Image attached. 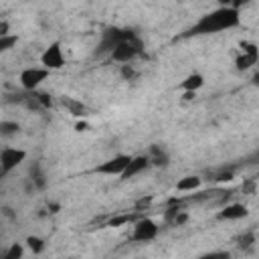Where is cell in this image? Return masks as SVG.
Wrapping results in <instances>:
<instances>
[{"instance_id":"obj_9","label":"cell","mask_w":259,"mask_h":259,"mask_svg":"<svg viewBox=\"0 0 259 259\" xmlns=\"http://www.w3.org/2000/svg\"><path fill=\"white\" fill-rule=\"evenodd\" d=\"M40 65L49 71H55V69H63L65 67V55H63V49H61V42H53L49 45L42 55H40Z\"/></svg>"},{"instance_id":"obj_12","label":"cell","mask_w":259,"mask_h":259,"mask_svg":"<svg viewBox=\"0 0 259 259\" xmlns=\"http://www.w3.org/2000/svg\"><path fill=\"white\" fill-rule=\"evenodd\" d=\"M146 156L150 158V164H152V166H168V162H170L168 152H166L162 146H158V144H152Z\"/></svg>"},{"instance_id":"obj_1","label":"cell","mask_w":259,"mask_h":259,"mask_svg":"<svg viewBox=\"0 0 259 259\" xmlns=\"http://www.w3.org/2000/svg\"><path fill=\"white\" fill-rule=\"evenodd\" d=\"M241 24V14H239V6L237 4H227V6H219L212 12H206L204 16H200L186 32L184 36H202V34H214L221 30H229Z\"/></svg>"},{"instance_id":"obj_13","label":"cell","mask_w":259,"mask_h":259,"mask_svg":"<svg viewBox=\"0 0 259 259\" xmlns=\"http://www.w3.org/2000/svg\"><path fill=\"white\" fill-rule=\"evenodd\" d=\"M28 182H30V186H32V190L36 188V190H42L45 186H47V178H45V172H42V168H40V164L38 162H34L32 166H30V170H28Z\"/></svg>"},{"instance_id":"obj_18","label":"cell","mask_w":259,"mask_h":259,"mask_svg":"<svg viewBox=\"0 0 259 259\" xmlns=\"http://www.w3.org/2000/svg\"><path fill=\"white\" fill-rule=\"evenodd\" d=\"M22 255H24L22 243H12V245L2 253V259H22Z\"/></svg>"},{"instance_id":"obj_26","label":"cell","mask_w":259,"mask_h":259,"mask_svg":"<svg viewBox=\"0 0 259 259\" xmlns=\"http://www.w3.org/2000/svg\"><path fill=\"white\" fill-rule=\"evenodd\" d=\"M186 221H188V214H186V210H182V212L174 219V223H172V225H178V227H180V225H184Z\"/></svg>"},{"instance_id":"obj_19","label":"cell","mask_w":259,"mask_h":259,"mask_svg":"<svg viewBox=\"0 0 259 259\" xmlns=\"http://www.w3.org/2000/svg\"><path fill=\"white\" fill-rule=\"evenodd\" d=\"M18 130H20V125H18L16 121H8V119L0 121V136H4V138L18 134Z\"/></svg>"},{"instance_id":"obj_15","label":"cell","mask_w":259,"mask_h":259,"mask_svg":"<svg viewBox=\"0 0 259 259\" xmlns=\"http://www.w3.org/2000/svg\"><path fill=\"white\" fill-rule=\"evenodd\" d=\"M61 103H63V105L67 107V111H69L71 115H75V117H85V115H87V105H85L83 101H79V99L63 97Z\"/></svg>"},{"instance_id":"obj_14","label":"cell","mask_w":259,"mask_h":259,"mask_svg":"<svg viewBox=\"0 0 259 259\" xmlns=\"http://www.w3.org/2000/svg\"><path fill=\"white\" fill-rule=\"evenodd\" d=\"M204 85V77L200 73H190L182 83H180V89L184 93H196L200 87Z\"/></svg>"},{"instance_id":"obj_29","label":"cell","mask_w":259,"mask_h":259,"mask_svg":"<svg viewBox=\"0 0 259 259\" xmlns=\"http://www.w3.org/2000/svg\"><path fill=\"white\" fill-rule=\"evenodd\" d=\"M49 212H59V204H49Z\"/></svg>"},{"instance_id":"obj_6","label":"cell","mask_w":259,"mask_h":259,"mask_svg":"<svg viewBox=\"0 0 259 259\" xmlns=\"http://www.w3.org/2000/svg\"><path fill=\"white\" fill-rule=\"evenodd\" d=\"M132 158H134V156L117 154V156H113V158L101 162V164L95 168V172H97V174H105V176H121V174L125 172V168L130 166Z\"/></svg>"},{"instance_id":"obj_17","label":"cell","mask_w":259,"mask_h":259,"mask_svg":"<svg viewBox=\"0 0 259 259\" xmlns=\"http://www.w3.org/2000/svg\"><path fill=\"white\" fill-rule=\"evenodd\" d=\"M26 247L30 249V253H34V255H38V253H42L45 251V241L40 239V237H36V235H30V237H26Z\"/></svg>"},{"instance_id":"obj_7","label":"cell","mask_w":259,"mask_h":259,"mask_svg":"<svg viewBox=\"0 0 259 259\" xmlns=\"http://www.w3.org/2000/svg\"><path fill=\"white\" fill-rule=\"evenodd\" d=\"M158 225L152 219H138L134 221V231H132V241H140V243H148L152 239L158 237Z\"/></svg>"},{"instance_id":"obj_11","label":"cell","mask_w":259,"mask_h":259,"mask_svg":"<svg viewBox=\"0 0 259 259\" xmlns=\"http://www.w3.org/2000/svg\"><path fill=\"white\" fill-rule=\"evenodd\" d=\"M150 166H152V164H150V158H148V156H134L132 162H130V166L125 168V172H123L119 178H121V180H130V178L138 176L140 172L148 170Z\"/></svg>"},{"instance_id":"obj_25","label":"cell","mask_w":259,"mask_h":259,"mask_svg":"<svg viewBox=\"0 0 259 259\" xmlns=\"http://www.w3.org/2000/svg\"><path fill=\"white\" fill-rule=\"evenodd\" d=\"M198 259H229V253H223V251H217V253H208V255H202Z\"/></svg>"},{"instance_id":"obj_27","label":"cell","mask_w":259,"mask_h":259,"mask_svg":"<svg viewBox=\"0 0 259 259\" xmlns=\"http://www.w3.org/2000/svg\"><path fill=\"white\" fill-rule=\"evenodd\" d=\"M8 34H10V32H8V22L2 18V20H0V38H2V36H8Z\"/></svg>"},{"instance_id":"obj_5","label":"cell","mask_w":259,"mask_h":259,"mask_svg":"<svg viewBox=\"0 0 259 259\" xmlns=\"http://www.w3.org/2000/svg\"><path fill=\"white\" fill-rule=\"evenodd\" d=\"M257 61H259V49H257V45L255 42H249V40H243L239 45V53L235 57V67L239 71H247Z\"/></svg>"},{"instance_id":"obj_8","label":"cell","mask_w":259,"mask_h":259,"mask_svg":"<svg viewBox=\"0 0 259 259\" xmlns=\"http://www.w3.org/2000/svg\"><path fill=\"white\" fill-rule=\"evenodd\" d=\"M26 158V152L20 148H2L0 152V174L6 176L10 170H14L16 166H20Z\"/></svg>"},{"instance_id":"obj_30","label":"cell","mask_w":259,"mask_h":259,"mask_svg":"<svg viewBox=\"0 0 259 259\" xmlns=\"http://www.w3.org/2000/svg\"><path fill=\"white\" fill-rule=\"evenodd\" d=\"M253 83H255V85H259V73H257V75L253 77Z\"/></svg>"},{"instance_id":"obj_20","label":"cell","mask_w":259,"mask_h":259,"mask_svg":"<svg viewBox=\"0 0 259 259\" xmlns=\"http://www.w3.org/2000/svg\"><path fill=\"white\" fill-rule=\"evenodd\" d=\"M136 217L134 214H130V212H123V214H115V217H111L109 221H107V227H121V225H125V223H132Z\"/></svg>"},{"instance_id":"obj_23","label":"cell","mask_w":259,"mask_h":259,"mask_svg":"<svg viewBox=\"0 0 259 259\" xmlns=\"http://www.w3.org/2000/svg\"><path fill=\"white\" fill-rule=\"evenodd\" d=\"M253 243H255V233H245V235L239 237V247L241 249H249Z\"/></svg>"},{"instance_id":"obj_3","label":"cell","mask_w":259,"mask_h":259,"mask_svg":"<svg viewBox=\"0 0 259 259\" xmlns=\"http://www.w3.org/2000/svg\"><path fill=\"white\" fill-rule=\"evenodd\" d=\"M144 53V40L136 34V36H132L130 40H123L121 45H117L115 49H113V53H111V59L115 61V63H121V65H130L136 57H140Z\"/></svg>"},{"instance_id":"obj_24","label":"cell","mask_w":259,"mask_h":259,"mask_svg":"<svg viewBox=\"0 0 259 259\" xmlns=\"http://www.w3.org/2000/svg\"><path fill=\"white\" fill-rule=\"evenodd\" d=\"M121 77L123 79H134L136 77V71L132 65H121Z\"/></svg>"},{"instance_id":"obj_28","label":"cell","mask_w":259,"mask_h":259,"mask_svg":"<svg viewBox=\"0 0 259 259\" xmlns=\"http://www.w3.org/2000/svg\"><path fill=\"white\" fill-rule=\"evenodd\" d=\"M75 130H77V132H85V130H87V123H85V121H79V123L75 125Z\"/></svg>"},{"instance_id":"obj_2","label":"cell","mask_w":259,"mask_h":259,"mask_svg":"<svg viewBox=\"0 0 259 259\" xmlns=\"http://www.w3.org/2000/svg\"><path fill=\"white\" fill-rule=\"evenodd\" d=\"M132 36H136V32L132 28H119V26H109L101 32V38L97 42L95 55H105V53H113V49L117 45H121L123 40H130Z\"/></svg>"},{"instance_id":"obj_22","label":"cell","mask_w":259,"mask_h":259,"mask_svg":"<svg viewBox=\"0 0 259 259\" xmlns=\"http://www.w3.org/2000/svg\"><path fill=\"white\" fill-rule=\"evenodd\" d=\"M16 34H8V36H2L0 38V51L4 53V51H8V49H12L14 45H16Z\"/></svg>"},{"instance_id":"obj_10","label":"cell","mask_w":259,"mask_h":259,"mask_svg":"<svg viewBox=\"0 0 259 259\" xmlns=\"http://www.w3.org/2000/svg\"><path fill=\"white\" fill-rule=\"evenodd\" d=\"M249 214L247 206L241 204V202H229L225 204L219 212H217V219L219 221H239V219H245Z\"/></svg>"},{"instance_id":"obj_21","label":"cell","mask_w":259,"mask_h":259,"mask_svg":"<svg viewBox=\"0 0 259 259\" xmlns=\"http://www.w3.org/2000/svg\"><path fill=\"white\" fill-rule=\"evenodd\" d=\"M34 95H36V101H38L40 109H51V107H53V97H51L49 93H42V91H34Z\"/></svg>"},{"instance_id":"obj_4","label":"cell","mask_w":259,"mask_h":259,"mask_svg":"<svg viewBox=\"0 0 259 259\" xmlns=\"http://www.w3.org/2000/svg\"><path fill=\"white\" fill-rule=\"evenodd\" d=\"M49 69H45V67H26V69H22L20 71V75H18V81H20V85H22V89L24 91H36L38 89V85L49 77Z\"/></svg>"},{"instance_id":"obj_16","label":"cell","mask_w":259,"mask_h":259,"mask_svg":"<svg viewBox=\"0 0 259 259\" xmlns=\"http://www.w3.org/2000/svg\"><path fill=\"white\" fill-rule=\"evenodd\" d=\"M200 182H202V178L200 176H184V178H180L178 182H176V190L178 192H194L198 186H200Z\"/></svg>"}]
</instances>
